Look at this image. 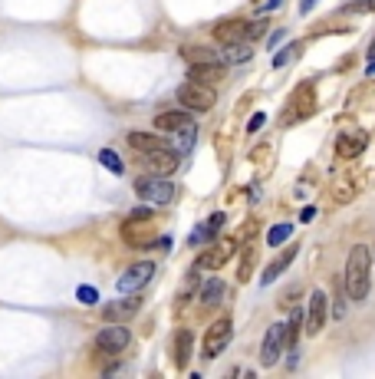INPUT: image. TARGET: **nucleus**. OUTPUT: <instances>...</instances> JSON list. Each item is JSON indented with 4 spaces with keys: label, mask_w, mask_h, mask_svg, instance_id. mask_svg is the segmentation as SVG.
Instances as JSON below:
<instances>
[{
    "label": "nucleus",
    "mask_w": 375,
    "mask_h": 379,
    "mask_svg": "<svg viewBox=\"0 0 375 379\" xmlns=\"http://www.w3.org/2000/svg\"><path fill=\"white\" fill-rule=\"evenodd\" d=\"M313 109H316V93H313V86H303L300 93H293V96H289L287 109H283V122L293 126L296 119H310Z\"/></svg>",
    "instance_id": "7"
},
{
    "label": "nucleus",
    "mask_w": 375,
    "mask_h": 379,
    "mask_svg": "<svg viewBox=\"0 0 375 379\" xmlns=\"http://www.w3.org/2000/svg\"><path fill=\"white\" fill-rule=\"evenodd\" d=\"M326 320H329V297H326V291H313L310 310H306V333H320Z\"/></svg>",
    "instance_id": "11"
},
{
    "label": "nucleus",
    "mask_w": 375,
    "mask_h": 379,
    "mask_svg": "<svg viewBox=\"0 0 375 379\" xmlns=\"http://www.w3.org/2000/svg\"><path fill=\"white\" fill-rule=\"evenodd\" d=\"M313 4H316V0H303V13H306V11H313Z\"/></svg>",
    "instance_id": "35"
},
{
    "label": "nucleus",
    "mask_w": 375,
    "mask_h": 379,
    "mask_svg": "<svg viewBox=\"0 0 375 379\" xmlns=\"http://www.w3.org/2000/svg\"><path fill=\"white\" fill-rule=\"evenodd\" d=\"M346 277H343V291L353 303H362L369 297L372 287V251L365 244H353L349 258H346Z\"/></svg>",
    "instance_id": "1"
},
{
    "label": "nucleus",
    "mask_w": 375,
    "mask_h": 379,
    "mask_svg": "<svg viewBox=\"0 0 375 379\" xmlns=\"http://www.w3.org/2000/svg\"><path fill=\"white\" fill-rule=\"evenodd\" d=\"M135 195L145 205H172L178 192L168 182V175H142V178H135Z\"/></svg>",
    "instance_id": "3"
},
{
    "label": "nucleus",
    "mask_w": 375,
    "mask_h": 379,
    "mask_svg": "<svg viewBox=\"0 0 375 379\" xmlns=\"http://www.w3.org/2000/svg\"><path fill=\"white\" fill-rule=\"evenodd\" d=\"M264 122H267V116H264V112H257V116L250 119V126H247V132H257L260 126H264Z\"/></svg>",
    "instance_id": "32"
},
{
    "label": "nucleus",
    "mask_w": 375,
    "mask_h": 379,
    "mask_svg": "<svg viewBox=\"0 0 375 379\" xmlns=\"http://www.w3.org/2000/svg\"><path fill=\"white\" fill-rule=\"evenodd\" d=\"M175 96L182 102V109L188 112H207V109H214L217 102V89L211 83H198V79H188L182 86L175 89Z\"/></svg>",
    "instance_id": "2"
},
{
    "label": "nucleus",
    "mask_w": 375,
    "mask_h": 379,
    "mask_svg": "<svg viewBox=\"0 0 375 379\" xmlns=\"http://www.w3.org/2000/svg\"><path fill=\"white\" fill-rule=\"evenodd\" d=\"M293 258H296V248H283V251L277 254V258H273V260L267 264V271H264L260 284H273V281L280 277V274H283V271L289 267V264H293Z\"/></svg>",
    "instance_id": "18"
},
{
    "label": "nucleus",
    "mask_w": 375,
    "mask_h": 379,
    "mask_svg": "<svg viewBox=\"0 0 375 379\" xmlns=\"http://www.w3.org/2000/svg\"><path fill=\"white\" fill-rule=\"evenodd\" d=\"M129 343H132V333L122 324H109V326H102V330L96 333V350H99V353H109V357L122 353Z\"/></svg>",
    "instance_id": "6"
},
{
    "label": "nucleus",
    "mask_w": 375,
    "mask_h": 379,
    "mask_svg": "<svg viewBox=\"0 0 375 379\" xmlns=\"http://www.w3.org/2000/svg\"><path fill=\"white\" fill-rule=\"evenodd\" d=\"M99 162L106 165V168H109L112 175H122V172H125V165H122V159H118V155H116L112 149H102V152H99Z\"/></svg>",
    "instance_id": "27"
},
{
    "label": "nucleus",
    "mask_w": 375,
    "mask_h": 379,
    "mask_svg": "<svg viewBox=\"0 0 375 379\" xmlns=\"http://www.w3.org/2000/svg\"><path fill=\"white\" fill-rule=\"evenodd\" d=\"M129 145L135 152H155V149H165L168 142L165 139H158V135H151V132H129Z\"/></svg>",
    "instance_id": "22"
},
{
    "label": "nucleus",
    "mask_w": 375,
    "mask_h": 379,
    "mask_svg": "<svg viewBox=\"0 0 375 379\" xmlns=\"http://www.w3.org/2000/svg\"><path fill=\"white\" fill-rule=\"evenodd\" d=\"M151 274H155V264L151 260H142V264H132L129 271L118 277V293H139L145 284L151 281Z\"/></svg>",
    "instance_id": "9"
},
{
    "label": "nucleus",
    "mask_w": 375,
    "mask_h": 379,
    "mask_svg": "<svg viewBox=\"0 0 375 379\" xmlns=\"http://www.w3.org/2000/svg\"><path fill=\"white\" fill-rule=\"evenodd\" d=\"M182 56L188 66H201V63H224L217 50H207V46H182Z\"/></svg>",
    "instance_id": "20"
},
{
    "label": "nucleus",
    "mask_w": 375,
    "mask_h": 379,
    "mask_svg": "<svg viewBox=\"0 0 375 379\" xmlns=\"http://www.w3.org/2000/svg\"><path fill=\"white\" fill-rule=\"evenodd\" d=\"M224 211H214V215L207 218V221H204L201 227H194L191 234H188V244H191V248H201V244H211V241L217 238V234H221V227H224Z\"/></svg>",
    "instance_id": "13"
},
{
    "label": "nucleus",
    "mask_w": 375,
    "mask_h": 379,
    "mask_svg": "<svg viewBox=\"0 0 375 379\" xmlns=\"http://www.w3.org/2000/svg\"><path fill=\"white\" fill-rule=\"evenodd\" d=\"M362 149H365L362 132H343V135L336 139V155H339V159H355V155H362Z\"/></svg>",
    "instance_id": "16"
},
{
    "label": "nucleus",
    "mask_w": 375,
    "mask_h": 379,
    "mask_svg": "<svg viewBox=\"0 0 375 379\" xmlns=\"http://www.w3.org/2000/svg\"><path fill=\"white\" fill-rule=\"evenodd\" d=\"M365 73H369V76H375V60H372V63H369V66H365Z\"/></svg>",
    "instance_id": "36"
},
{
    "label": "nucleus",
    "mask_w": 375,
    "mask_h": 379,
    "mask_svg": "<svg viewBox=\"0 0 375 379\" xmlns=\"http://www.w3.org/2000/svg\"><path fill=\"white\" fill-rule=\"evenodd\" d=\"M224 76V63H201V66H188V79H198V83H211L214 86L217 79Z\"/></svg>",
    "instance_id": "21"
},
{
    "label": "nucleus",
    "mask_w": 375,
    "mask_h": 379,
    "mask_svg": "<svg viewBox=\"0 0 375 379\" xmlns=\"http://www.w3.org/2000/svg\"><path fill=\"white\" fill-rule=\"evenodd\" d=\"M369 60H375V40H372V46H369Z\"/></svg>",
    "instance_id": "37"
},
{
    "label": "nucleus",
    "mask_w": 375,
    "mask_h": 379,
    "mask_svg": "<svg viewBox=\"0 0 375 379\" xmlns=\"http://www.w3.org/2000/svg\"><path fill=\"white\" fill-rule=\"evenodd\" d=\"M234 241H211V248L204 251L201 258H198V271H217V267H224L227 260L234 258Z\"/></svg>",
    "instance_id": "8"
},
{
    "label": "nucleus",
    "mask_w": 375,
    "mask_h": 379,
    "mask_svg": "<svg viewBox=\"0 0 375 379\" xmlns=\"http://www.w3.org/2000/svg\"><path fill=\"white\" fill-rule=\"evenodd\" d=\"M231 336H234V320H231V317H221V320H214V324L207 326V333H204L201 357L204 359H217L227 350Z\"/></svg>",
    "instance_id": "4"
},
{
    "label": "nucleus",
    "mask_w": 375,
    "mask_h": 379,
    "mask_svg": "<svg viewBox=\"0 0 375 379\" xmlns=\"http://www.w3.org/2000/svg\"><path fill=\"white\" fill-rule=\"evenodd\" d=\"M303 324H306V314H303V310H293V314H289V324H287V347L289 350L300 343V326Z\"/></svg>",
    "instance_id": "24"
},
{
    "label": "nucleus",
    "mask_w": 375,
    "mask_h": 379,
    "mask_svg": "<svg viewBox=\"0 0 375 379\" xmlns=\"http://www.w3.org/2000/svg\"><path fill=\"white\" fill-rule=\"evenodd\" d=\"M139 159L145 162V168L151 175H172L178 168V152L168 149V145L165 149H155V152H142Z\"/></svg>",
    "instance_id": "10"
},
{
    "label": "nucleus",
    "mask_w": 375,
    "mask_h": 379,
    "mask_svg": "<svg viewBox=\"0 0 375 379\" xmlns=\"http://www.w3.org/2000/svg\"><path fill=\"white\" fill-rule=\"evenodd\" d=\"M280 4H283V0H264V4H260V11L257 13H273L280 7Z\"/></svg>",
    "instance_id": "31"
},
{
    "label": "nucleus",
    "mask_w": 375,
    "mask_h": 379,
    "mask_svg": "<svg viewBox=\"0 0 375 379\" xmlns=\"http://www.w3.org/2000/svg\"><path fill=\"white\" fill-rule=\"evenodd\" d=\"M191 353H194L191 330H178V333H175V366L184 369L188 363H191Z\"/></svg>",
    "instance_id": "19"
},
{
    "label": "nucleus",
    "mask_w": 375,
    "mask_h": 379,
    "mask_svg": "<svg viewBox=\"0 0 375 379\" xmlns=\"http://www.w3.org/2000/svg\"><path fill=\"white\" fill-rule=\"evenodd\" d=\"M79 300L86 303V307H93V303L99 300V293L93 291V287H79Z\"/></svg>",
    "instance_id": "28"
},
{
    "label": "nucleus",
    "mask_w": 375,
    "mask_h": 379,
    "mask_svg": "<svg viewBox=\"0 0 375 379\" xmlns=\"http://www.w3.org/2000/svg\"><path fill=\"white\" fill-rule=\"evenodd\" d=\"M254 56V46L247 44V40H234V44H221V60H224V66H237V63H247Z\"/></svg>",
    "instance_id": "17"
},
{
    "label": "nucleus",
    "mask_w": 375,
    "mask_h": 379,
    "mask_svg": "<svg viewBox=\"0 0 375 379\" xmlns=\"http://www.w3.org/2000/svg\"><path fill=\"white\" fill-rule=\"evenodd\" d=\"M283 36H287V33H283V30H277V33H273V36H270V40H267V46H270V50H273V46H280V44H283Z\"/></svg>",
    "instance_id": "33"
},
{
    "label": "nucleus",
    "mask_w": 375,
    "mask_h": 379,
    "mask_svg": "<svg viewBox=\"0 0 375 379\" xmlns=\"http://www.w3.org/2000/svg\"><path fill=\"white\" fill-rule=\"evenodd\" d=\"M303 221H313V218H316V208H303Z\"/></svg>",
    "instance_id": "34"
},
{
    "label": "nucleus",
    "mask_w": 375,
    "mask_h": 379,
    "mask_svg": "<svg viewBox=\"0 0 375 379\" xmlns=\"http://www.w3.org/2000/svg\"><path fill=\"white\" fill-rule=\"evenodd\" d=\"M191 126H198V122L188 116V109H184V112L168 109V112H158V116H155V129L168 132V135H175V132H182V129H191Z\"/></svg>",
    "instance_id": "14"
},
{
    "label": "nucleus",
    "mask_w": 375,
    "mask_h": 379,
    "mask_svg": "<svg viewBox=\"0 0 375 379\" xmlns=\"http://www.w3.org/2000/svg\"><path fill=\"white\" fill-rule=\"evenodd\" d=\"M129 218H132V221H149V218H151V208H135Z\"/></svg>",
    "instance_id": "30"
},
{
    "label": "nucleus",
    "mask_w": 375,
    "mask_h": 379,
    "mask_svg": "<svg viewBox=\"0 0 375 379\" xmlns=\"http://www.w3.org/2000/svg\"><path fill=\"white\" fill-rule=\"evenodd\" d=\"M142 300L135 297V293H129V297H122V300H112L102 307V317H106L109 324H122V320H132V317L139 314Z\"/></svg>",
    "instance_id": "12"
},
{
    "label": "nucleus",
    "mask_w": 375,
    "mask_h": 379,
    "mask_svg": "<svg viewBox=\"0 0 375 379\" xmlns=\"http://www.w3.org/2000/svg\"><path fill=\"white\" fill-rule=\"evenodd\" d=\"M283 353H287V324H273L260 343V366H277Z\"/></svg>",
    "instance_id": "5"
},
{
    "label": "nucleus",
    "mask_w": 375,
    "mask_h": 379,
    "mask_svg": "<svg viewBox=\"0 0 375 379\" xmlns=\"http://www.w3.org/2000/svg\"><path fill=\"white\" fill-rule=\"evenodd\" d=\"M375 7V0H353V4H349V7H346V11H359V13H369Z\"/></svg>",
    "instance_id": "29"
},
{
    "label": "nucleus",
    "mask_w": 375,
    "mask_h": 379,
    "mask_svg": "<svg viewBox=\"0 0 375 379\" xmlns=\"http://www.w3.org/2000/svg\"><path fill=\"white\" fill-rule=\"evenodd\" d=\"M214 40L217 44H234V40H247V20L244 17H231V20L214 23Z\"/></svg>",
    "instance_id": "15"
},
{
    "label": "nucleus",
    "mask_w": 375,
    "mask_h": 379,
    "mask_svg": "<svg viewBox=\"0 0 375 379\" xmlns=\"http://www.w3.org/2000/svg\"><path fill=\"white\" fill-rule=\"evenodd\" d=\"M224 293H227V284L221 281V277H211V281L201 287V303L204 307H217V303L224 300Z\"/></svg>",
    "instance_id": "23"
},
{
    "label": "nucleus",
    "mask_w": 375,
    "mask_h": 379,
    "mask_svg": "<svg viewBox=\"0 0 375 379\" xmlns=\"http://www.w3.org/2000/svg\"><path fill=\"white\" fill-rule=\"evenodd\" d=\"M289 234H293V225H289V221H283V225H273L267 231V244H270V248H280L283 241H289Z\"/></svg>",
    "instance_id": "25"
},
{
    "label": "nucleus",
    "mask_w": 375,
    "mask_h": 379,
    "mask_svg": "<svg viewBox=\"0 0 375 379\" xmlns=\"http://www.w3.org/2000/svg\"><path fill=\"white\" fill-rule=\"evenodd\" d=\"M300 53H303V46H300V44L283 46L280 53H273V69H283V66H289V60H293V56H300Z\"/></svg>",
    "instance_id": "26"
}]
</instances>
